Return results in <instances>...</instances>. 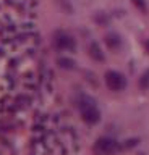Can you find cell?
Returning a JSON list of instances; mask_svg holds the SVG:
<instances>
[{
  "label": "cell",
  "mask_w": 149,
  "mask_h": 155,
  "mask_svg": "<svg viewBox=\"0 0 149 155\" xmlns=\"http://www.w3.org/2000/svg\"><path fill=\"white\" fill-rule=\"evenodd\" d=\"M80 110H81V116H83V120L86 123L94 124L100 120V113H99L97 107H96V104L93 100H89V99L83 100L80 105Z\"/></svg>",
  "instance_id": "obj_1"
},
{
  "label": "cell",
  "mask_w": 149,
  "mask_h": 155,
  "mask_svg": "<svg viewBox=\"0 0 149 155\" xmlns=\"http://www.w3.org/2000/svg\"><path fill=\"white\" fill-rule=\"evenodd\" d=\"M118 150V142L112 137H100L96 142V152L99 155H112Z\"/></svg>",
  "instance_id": "obj_2"
},
{
  "label": "cell",
  "mask_w": 149,
  "mask_h": 155,
  "mask_svg": "<svg viewBox=\"0 0 149 155\" xmlns=\"http://www.w3.org/2000/svg\"><path fill=\"white\" fill-rule=\"evenodd\" d=\"M105 81H107V86L110 87L112 91H122L125 86H127V81H125V78L120 74V73H107V76H105Z\"/></svg>",
  "instance_id": "obj_3"
}]
</instances>
